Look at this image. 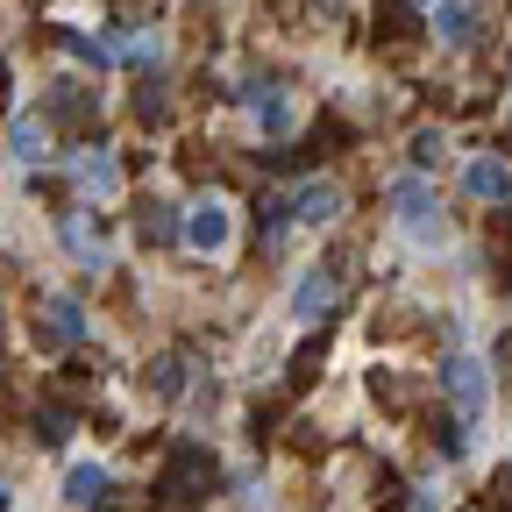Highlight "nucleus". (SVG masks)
<instances>
[{"mask_svg":"<svg viewBox=\"0 0 512 512\" xmlns=\"http://www.w3.org/2000/svg\"><path fill=\"white\" fill-rule=\"evenodd\" d=\"M221 491V463L207 456L200 441H178L171 456H164V477H157V498L171 505V512H192V505H207Z\"/></svg>","mask_w":512,"mask_h":512,"instance_id":"obj_1","label":"nucleus"},{"mask_svg":"<svg viewBox=\"0 0 512 512\" xmlns=\"http://www.w3.org/2000/svg\"><path fill=\"white\" fill-rule=\"evenodd\" d=\"M86 306L72 299V292H57V299H43V320H36V349H50V356H64V349H79L86 342Z\"/></svg>","mask_w":512,"mask_h":512,"instance_id":"obj_2","label":"nucleus"},{"mask_svg":"<svg viewBox=\"0 0 512 512\" xmlns=\"http://www.w3.org/2000/svg\"><path fill=\"white\" fill-rule=\"evenodd\" d=\"M441 392L456 399L463 420H477V413L491 406V370H484L477 356H448V363H441Z\"/></svg>","mask_w":512,"mask_h":512,"instance_id":"obj_3","label":"nucleus"},{"mask_svg":"<svg viewBox=\"0 0 512 512\" xmlns=\"http://www.w3.org/2000/svg\"><path fill=\"white\" fill-rule=\"evenodd\" d=\"M228 235H235V221H228V207H221V200H200V207H185V214H178V242H192L200 256L228 249Z\"/></svg>","mask_w":512,"mask_h":512,"instance_id":"obj_4","label":"nucleus"},{"mask_svg":"<svg viewBox=\"0 0 512 512\" xmlns=\"http://www.w3.org/2000/svg\"><path fill=\"white\" fill-rule=\"evenodd\" d=\"M335 306H342V264H320V271L299 278V292H292V313L299 320H328Z\"/></svg>","mask_w":512,"mask_h":512,"instance_id":"obj_5","label":"nucleus"},{"mask_svg":"<svg viewBox=\"0 0 512 512\" xmlns=\"http://www.w3.org/2000/svg\"><path fill=\"white\" fill-rule=\"evenodd\" d=\"M285 207H292V221H299V228H328V221H342V185H328V178H306Z\"/></svg>","mask_w":512,"mask_h":512,"instance_id":"obj_6","label":"nucleus"},{"mask_svg":"<svg viewBox=\"0 0 512 512\" xmlns=\"http://www.w3.org/2000/svg\"><path fill=\"white\" fill-rule=\"evenodd\" d=\"M57 235H64V249H72L86 271H100V264H107V242H100V228L86 221V207H72V214H64V221H57Z\"/></svg>","mask_w":512,"mask_h":512,"instance_id":"obj_7","label":"nucleus"},{"mask_svg":"<svg viewBox=\"0 0 512 512\" xmlns=\"http://www.w3.org/2000/svg\"><path fill=\"white\" fill-rule=\"evenodd\" d=\"M50 114H57L64 128H93V121H100V100H93L79 79H57V86H50Z\"/></svg>","mask_w":512,"mask_h":512,"instance_id":"obj_8","label":"nucleus"},{"mask_svg":"<svg viewBox=\"0 0 512 512\" xmlns=\"http://www.w3.org/2000/svg\"><path fill=\"white\" fill-rule=\"evenodd\" d=\"M463 192H470V200H491V207H505V200H512V164H498V157H477V164L463 171Z\"/></svg>","mask_w":512,"mask_h":512,"instance_id":"obj_9","label":"nucleus"},{"mask_svg":"<svg viewBox=\"0 0 512 512\" xmlns=\"http://www.w3.org/2000/svg\"><path fill=\"white\" fill-rule=\"evenodd\" d=\"M107 491H114V477H107L100 463H79L72 477H64V505H79V512H100Z\"/></svg>","mask_w":512,"mask_h":512,"instance_id":"obj_10","label":"nucleus"},{"mask_svg":"<svg viewBox=\"0 0 512 512\" xmlns=\"http://www.w3.org/2000/svg\"><path fill=\"white\" fill-rule=\"evenodd\" d=\"M185 384H192V356H185V349H164V356L150 363V392H157V399H185Z\"/></svg>","mask_w":512,"mask_h":512,"instance_id":"obj_11","label":"nucleus"},{"mask_svg":"<svg viewBox=\"0 0 512 512\" xmlns=\"http://www.w3.org/2000/svg\"><path fill=\"white\" fill-rule=\"evenodd\" d=\"M434 36L463 50L477 36V8H470V0H434Z\"/></svg>","mask_w":512,"mask_h":512,"instance_id":"obj_12","label":"nucleus"},{"mask_svg":"<svg viewBox=\"0 0 512 512\" xmlns=\"http://www.w3.org/2000/svg\"><path fill=\"white\" fill-rule=\"evenodd\" d=\"M136 235H143L150 249H171V242H178V207H171V200H143Z\"/></svg>","mask_w":512,"mask_h":512,"instance_id":"obj_13","label":"nucleus"},{"mask_svg":"<svg viewBox=\"0 0 512 512\" xmlns=\"http://www.w3.org/2000/svg\"><path fill=\"white\" fill-rule=\"evenodd\" d=\"M8 143H15V157H22V164H43V157H50V121H36V114H15Z\"/></svg>","mask_w":512,"mask_h":512,"instance_id":"obj_14","label":"nucleus"},{"mask_svg":"<svg viewBox=\"0 0 512 512\" xmlns=\"http://www.w3.org/2000/svg\"><path fill=\"white\" fill-rule=\"evenodd\" d=\"M249 107H256V121H264V136H292V100L278 86H256Z\"/></svg>","mask_w":512,"mask_h":512,"instance_id":"obj_15","label":"nucleus"},{"mask_svg":"<svg viewBox=\"0 0 512 512\" xmlns=\"http://www.w3.org/2000/svg\"><path fill=\"white\" fill-rule=\"evenodd\" d=\"M320 363H328V335H306V342L292 349V363H285V384H292V392H306Z\"/></svg>","mask_w":512,"mask_h":512,"instance_id":"obj_16","label":"nucleus"},{"mask_svg":"<svg viewBox=\"0 0 512 512\" xmlns=\"http://www.w3.org/2000/svg\"><path fill=\"white\" fill-rule=\"evenodd\" d=\"M79 185L107 200V192H121V164H114L107 150H93V157H79Z\"/></svg>","mask_w":512,"mask_h":512,"instance_id":"obj_17","label":"nucleus"},{"mask_svg":"<svg viewBox=\"0 0 512 512\" xmlns=\"http://www.w3.org/2000/svg\"><path fill=\"white\" fill-rule=\"evenodd\" d=\"M392 207H399V221H427V207H434L427 178H392Z\"/></svg>","mask_w":512,"mask_h":512,"instance_id":"obj_18","label":"nucleus"},{"mask_svg":"<svg viewBox=\"0 0 512 512\" xmlns=\"http://www.w3.org/2000/svg\"><path fill=\"white\" fill-rule=\"evenodd\" d=\"M114 57H128V64H157V57H164V36H157V29H128V36L114 43Z\"/></svg>","mask_w":512,"mask_h":512,"instance_id":"obj_19","label":"nucleus"},{"mask_svg":"<svg viewBox=\"0 0 512 512\" xmlns=\"http://www.w3.org/2000/svg\"><path fill=\"white\" fill-rule=\"evenodd\" d=\"M57 36H64V50H72L79 64H93V72L114 64V43H100V36H79V29H57Z\"/></svg>","mask_w":512,"mask_h":512,"instance_id":"obj_20","label":"nucleus"},{"mask_svg":"<svg viewBox=\"0 0 512 512\" xmlns=\"http://www.w3.org/2000/svg\"><path fill=\"white\" fill-rule=\"evenodd\" d=\"M72 427H79V420H72V406H36V441H50V448H57V441H72Z\"/></svg>","mask_w":512,"mask_h":512,"instance_id":"obj_21","label":"nucleus"},{"mask_svg":"<svg viewBox=\"0 0 512 512\" xmlns=\"http://www.w3.org/2000/svg\"><path fill=\"white\" fill-rule=\"evenodd\" d=\"M285 221H292V214H285V200H278V192H264V200H256V228H264V242H278V235H285Z\"/></svg>","mask_w":512,"mask_h":512,"instance_id":"obj_22","label":"nucleus"},{"mask_svg":"<svg viewBox=\"0 0 512 512\" xmlns=\"http://www.w3.org/2000/svg\"><path fill=\"white\" fill-rule=\"evenodd\" d=\"M164 107H171V100H164V86H157V79H143V86H136V121H150V128H157V121H164Z\"/></svg>","mask_w":512,"mask_h":512,"instance_id":"obj_23","label":"nucleus"},{"mask_svg":"<svg viewBox=\"0 0 512 512\" xmlns=\"http://www.w3.org/2000/svg\"><path fill=\"white\" fill-rule=\"evenodd\" d=\"M441 150H448L441 128H420V136H413V164H420V171H434V164H441Z\"/></svg>","mask_w":512,"mask_h":512,"instance_id":"obj_24","label":"nucleus"},{"mask_svg":"<svg viewBox=\"0 0 512 512\" xmlns=\"http://www.w3.org/2000/svg\"><path fill=\"white\" fill-rule=\"evenodd\" d=\"M377 22L392 29V43H406V36H413V8H406V0H392V8H384Z\"/></svg>","mask_w":512,"mask_h":512,"instance_id":"obj_25","label":"nucleus"},{"mask_svg":"<svg viewBox=\"0 0 512 512\" xmlns=\"http://www.w3.org/2000/svg\"><path fill=\"white\" fill-rule=\"evenodd\" d=\"M434 434H441V456H463V427L456 420H434Z\"/></svg>","mask_w":512,"mask_h":512,"instance_id":"obj_26","label":"nucleus"},{"mask_svg":"<svg viewBox=\"0 0 512 512\" xmlns=\"http://www.w3.org/2000/svg\"><path fill=\"white\" fill-rule=\"evenodd\" d=\"M0 93H8V64H0Z\"/></svg>","mask_w":512,"mask_h":512,"instance_id":"obj_27","label":"nucleus"},{"mask_svg":"<svg viewBox=\"0 0 512 512\" xmlns=\"http://www.w3.org/2000/svg\"><path fill=\"white\" fill-rule=\"evenodd\" d=\"M406 8H434V0H406Z\"/></svg>","mask_w":512,"mask_h":512,"instance_id":"obj_28","label":"nucleus"},{"mask_svg":"<svg viewBox=\"0 0 512 512\" xmlns=\"http://www.w3.org/2000/svg\"><path fill=\"white\" fill-rule=\"evenodd\" d=\"M0 512H8V491H0Z\"/></svg>","mask_w":512,"mask_h":512,"instance_id":"obj_29","label":"nucleus"},{"mask_svg":"<svg viewBox=\"0 0 512 512\" xmlns=\"http://www.w3.org/2000/svg\"><path fill=\"white\" fill-rule=\"evenodd\" d=\"M100 512H107V505H100Z\"/></svg>","mask_w":512,"mask_h":512,"instance_id":"obj_30","label":"nucleus"}]
</instances>
